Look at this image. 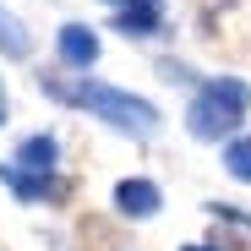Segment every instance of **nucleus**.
<instances>
[{
    "label": "nucleus",
    "mask_w": 251,
    "mask_h": 251,
    "mask_svg": "<svg viewBox=\"0 0 251 251\" xmlns=\"http://www.w3.org/2000/svg\"><path fill=\"white\" fill-rule=\"evenodd\" d=\"M44 93L55 104H71V109H88L93 120H109L115 131H131V137H153L158 131V109L126 88H109L99 76H44Z\"/></svg>",
    "instance_id": "nucleus-1"
},
{
    "label": "nucleus",
    "mask_w": 251,
    "mask_h": 251,
    "mask_svg": "<svg viewBox=\"0 0 251 251\" xmlns=\"http://www.w3.org/2000/svg\"><path fill=\"white\" fill-rule=\"evenodd\" d=\"M251 109V88L240 76H213V82H202L191 109H186V131L197 142H219V137H235V126L246 120Z\"/></svg>",
    "instance_id": "nucleus-2"
},
{
    "label": "nucleus",
    "mask_w": 251,
    "mask_h": 251,
    "mask_svg": "<svg viewBox=\"0 0 251 251\" xmlns=\"http://www.w3.org/2000/svg\"><path fill=\"white\" fill-rule=\"evenodd\" d=\"M55 50H60V60H66L71 71H93V60H99V33H93L88 22H66V27L55 33Z\"/></svg>",
    "instance_id": "nucleus-3"
},
{
    "label": "nucleus",
    "mask_w": 251,
    "mask_h": 251,
    "mask_svg": "<svg viewBox=\"0 0 251 251\" xmlns=\"http://www.w3.org/2000/svg\"><path fill=\"white\" fill-rule=\"evenodd\" d=\"M55 158H60V148H55V137H22V148H17V170L22 175H33V180H55Z\"/></svg>",
    "instance_id": "nucleus-4"
},
{
    "label": "nucleus",
    "mask_w": 251,
    "mask_h": 251,
    "mask_svg": "<svg viewBox=\"0 0 251 251\" xmlns=\"http://www.w3.org/2000/svg\"><path fill=\"white\" fill-rule=\"evenodd\" d=\"M158 27H164V0H131L115 11V33L126 38H153Z\"/></svg>",
    "instance_id": "nucleus-5"
},
{
    "label": "nucleus",
    "mask_w": 251,
    "mask_h": 251,
    "mask_svg": "<svg viewBox=\"0 0 251 251\" xmlns=\"http://www.w3.org/2000/svg\"><path fill=\"white\" fill-rule=\"evenodd\" d=\"M115 207H120L126 219H153L158 207H164V197H158L153 180H120L115 186Z\"/></svg>",
    "instance_id": "nucleus-6"
},
{
    "label": "nucleus",
    "mask_w": 251,
    "mask_h": 251,
    "mask_svg": "<svg viewBox=\"0 0 251 251\" xmlns=\"http://www.w3.org/2000/svg\"><path fill=\"white\" fill-rule=\"evenodd\" d=\"M0 50H6L11 60H27V55H33V38H27V27H22L11 11H0Z\"/></svg>",
    "instance_id": "nucleus-7"
},
{
    "label": "nucleus",
    "mask_w": 251,
    "mask_h": 251,
    "mask_svg": "<svg viewBox=\"0 0 251 251\" xmlns=\"http://www.w3.org/2000/svg\"><path fill=\"white\" fill-rule=\"evenodd\" d=\"M224 164H229V175L251 186V142H229L224 148Z\"/></svg>",
    "instance_id": "nucleus-8"
},
{
    "label": "nucleus",
    "mask_w": 251,
    "mask_h": 251,
    "mask_svg": "<svg viewBox=\"0 0 251 251\" xmlns=\"http://www.w3.org/2000/svg\"><path fill=\"white\" fill-rule=\"evenodd\" d=\"M0 126H6V93H0Z\"/></svg>",
    "instance_id": "nucleus-9"
},
{
    "label": "nucleus",
    "mask_w": 251,
    "mask_h": 251,
    "mask_svg": "<svg viewBox=\"0 0 251 251\" xmlns=\"http://www.w3.org/2000/svg\"><path fill=\"white\" fill-rule=\"evenodd\" d=\"M186 251H219V246H186Z\"/></svg>",
    "instance_id": "nucleus-10"
},
{
    "label": "nucleus",
    "mask_w": 251,
    "mask_h": 251,
    "mask_svg": "<svg viewBox=\"0 0 251 251\" xmlns=\"http://www.w3.org/2000/svg\"><path fill=\"white\" fill-rule=\"evenodd\" d=\"M120 6H131V0H115V11H120Z\"/></svg>",
    "instance_id": "nucleus-11"
}]
</instances>
